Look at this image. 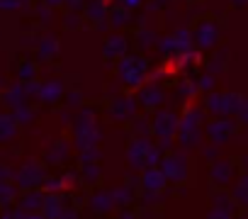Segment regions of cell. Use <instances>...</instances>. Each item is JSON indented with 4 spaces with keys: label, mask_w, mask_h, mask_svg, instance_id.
<instances>
[{
    "label": "cell",
    "mask_w": 248,
    "mask_h": 219,
    "mask_svg": "<svg viewBox=\"0 0 248 219\" xmlns=\"http://www.w3.org/2000/svg\"><path fill=\"white\" fill-rule=\"evenodd\" d=\"M71 3H80V0H71Z\"/></svg>",
    "instance_id": "5bb4252c"
},
{
    "label": "cell",
    "mask_w": 248,
    "mask_h": 219,
    "mask_svg": "<svg viewBox=\"0 0 248 219\" xmlns=\"http://www.w3.org/2000/svg\"><path fill=\"white\" fill-rule=\"evenodd\" d=\"M163 175H168L173 180H178V178L185 175V171H180V156H168L163 161Z\"/></svg>",
    "instance_id": "3957f363"
},
{
    "label": "cell",
    "mask_w": 248,
    "mask_h": 219,
    "mask_svg": "<svg viewBox=\"0 0 248 219\" xmlns=\"http://www.w3.org/2000/svg\"><path fill=\"white\" fill-rule=\"evenodd\" d=\"M15 195V190L8 185V183H0V202H5V200H10Z\"/></svg>",
    "instance_id": "ba28073f"
},
{
    "label": "cell",
    "mask_w": 248,
    "mask_h": 219,
    "mask_svg": "<svg viewBox=\"0 0 248 219\" xmlns=\"http://www.w3.org/2000/svg\"><path fill=\"white\" fill-rule=\"evenodd\" d=\"M30 68H32L30 63H25V66H22V76H25V78H30V76H32V71H30Z\"/></svg>",
    "instance_id": "8fae6325"
},
{
    "label": "cell",
    "mask_w": 248,
    "mask_h": 219,
    "mask_svg": "<svg viewBox=\"0 0 248 219\" xmlns=\"http://www.w3.org/2000/svg\"><path fill=\"white\" fill-rule=\"evenodd\" d=\"M124 39L122 37H112L109 42H107V47H105V56H119L122 51H124Z\"/></svg>",
    "instance_id": "5b68a950"
},
{
    "label": "cell",
    "mask_w": 248,
    "mask_h": 219,
    "mask_svg": "<svg viewBox=\"0 0 248 219\" xmlns=\"http://www.w3.org/2000/svg\"><path fill=\"white\" fill-rule=\"evenodd\" d=\"M34 204H37V207L42 204V197H39V195H30V197L25 200V207H30V209H34Z\"/></svg>",
    "instance_id": "9c48e42d"
},
{
    "label": "cell",
    "mask_w": 248,
    "mask_h": 219,
    "mask_svg": "<svg viewBox=\"0 0 248 219\" xmlns=\"http://www.w3.org/2000/svg\"><path fill=\"white\" fill-rule=\"evenodd\" d=\"M127 3H129V5H139V0H127Z\"/></svg>",
    "instance_id": "7c38bea8"
},
{
    "label": "cell",
    "mask_w": 248,
    "mask_h": 219,
    "mask_svg": "<svg viewBox=\"0 0 248 219\" xmlns=\"http://www.w3.org/2000/svg\"><path fill=\"white\" fill-rule=\"evenodd\" d=\"M163 183H166L163 171H156V168H149L146 171V175H144V188L146 190H161Z\"/></svg>",
    "instance_id": "7a4b0ae2"
},
{
    "label": "cell",
    "mask_w": 248,
    "mask_h": 219,
    "mask_svg": "<svg viewBox=\"0 0 248 219\" xmlns=\"http://www.w3.org/2000/svg\"><path fill=\"white\" fill-rule=\"evenodd\" d=\"M112 202H114V195H97V197L93 200V207H97V209H109Z\"/></svg>",
    "instance_id": "8992f818"
},
{
    "label": "cell",
    "mask_w": 248,
    "mask_h": 219,
    "mask_svg": "<svg viewBox=\"0 0 248 219\" xmlns=\"http://www.w3.org/2000/svg\"><path fill=\"white\" fill-rule=\"evenodd\" d=\"M15 132H17L15 120H13V117H8V115H0V141L13 139V137H15Z\"/></svg>",
    "instance_id": "277c9868"
},
{
    "label": "cell",
    "mask_w": 248,
    "mask_h": 219,
    "mask_svg": "<svg viewBox=\"0 0 248 219\" xmlns=\"http://www.w3.org/2000/svg\"><path fill=\"white\" fill-rule=\"evenodd\" d=\"M17 8V0H0V10H13Z\"/></svg>",
    "instance_id": "30bf717a"
},
{
    "label": "cell",
    "mask_w": 248,
    "mask_h": 219,
    "mask_svg": "<svg viewBox=\"0 0 248 219\" xmlns=\"http://www.w3.org/2000/svg\"><path fill=\"white\" fill-rule=\"evenodd\" d=\"M61 93H63V85H61V83H56V80L44 83V85H39V90H37V95H39L42 100H46V102L59 100V97H61Z\"/></svg>",
    "instance_id": "6da1fadb"
},
{
    "label": "cell",
    "mask_w": 248,
    "mask_h": 219,
    "mask_svg": "<svg viewBox=\"0 0 248 219\" xmlns=\"http://www.w3.org/2000/svg\"><path fill=\"white\" fill-rule=\"evenodd\" d=\"M102 10H105L102 0H95V3H90V5H88V15H90V17H95V20H100V17L105 15Z\"/></svg>",
    "instance_id": "52a82bcc"
},
{
    "label": "cell",
    "mask_w": 248,
    "mask_h": 219,
    "mask_svg": "<svg viewBox=\"0 0 248 219\" xmlns=\"http://www.w3.org/2000/svg\"><path fill=\"white\" fill-rule=\"evenodd\" d=\"M49 3H61V0H49Z\"/></svg>",
    "instance_id": "4fadbf2b"
}]
</instances>
